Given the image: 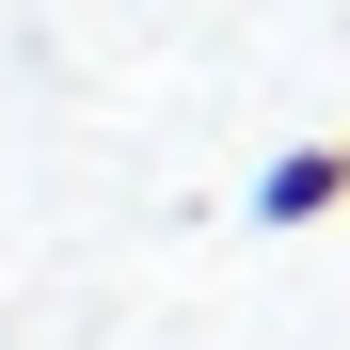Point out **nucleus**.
Returning <instances> with one entry per match:
<instances>
[{
	"label": "nucleus",
	"mask_w": 350,
	"mask_h": 350,
	"mask_svg": "<svg viewBox=\"0 0 350 350\" xmlns=\"http://www.w3.org/2000/svg\"><path fill=\"white\" fill-rule=\"evenodd\" d=\"M334 207H350V128L334 144H286L255 175V223H271V239H303V223H334Z\"/></svg>",
	"instance_id": "1"
}]
</instances>
